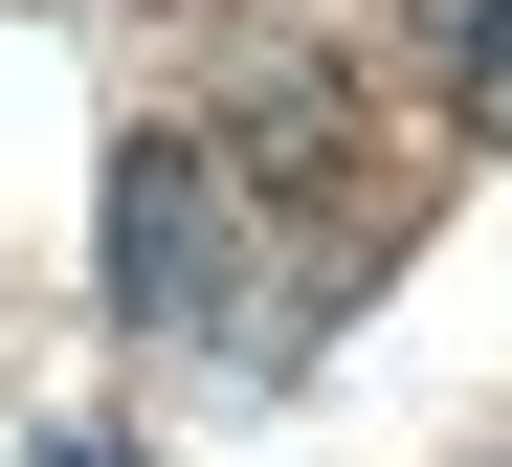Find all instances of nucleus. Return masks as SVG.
<instances>
[{
    "label": "nucleus",
    "instance_id": "3",
    "mask_svg": "<svg viewBox=\"0 0 512 467\" xmlns=\"http://www.w3.org/2000/svg\"><path fill=\"white\" fill-rule=\"evenodd\" d=\"M23 467H156V445H134V423H45Z\"/></svg>",
    "mask_w": 512,
    "mask_h": 467
},
{
    "label": "nucleus",
    "instance_id": "1",
    "mask_svg": "<svg viewBox=\"0 0 512 467\" xmlns=\"http://www.w3.org/2000/svg\"><path fill=\"white\" fill-rule=\"evenodd\" d=\"M112 312H156V334L223 312V156L201 134H134L112 156Z\"/></svg>",
    "mask_w": 512,
    "mask_h": 467
},
{
    "label": "nucleus",
    "instance_id": "2",
    "mask_svg": "<svg viewBox=\"0 0 512 467\" xmlns=\"http://www.w3.org/2000/svg\"><path fill=\"white\" fill-rule=\"evenodd\" d=\"M401 23H423V89L468 134H512V0H401Z\"/></svg>",
    "mask_w": 512,
    "mask_h": 467
}]
</instances>
